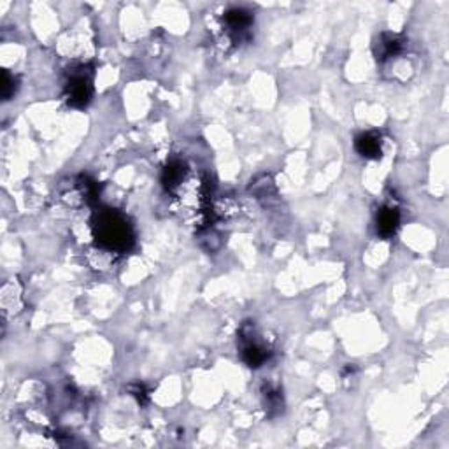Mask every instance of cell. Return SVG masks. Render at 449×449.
<instances>
[{"label": "cell", "instance_id": "6da1fadb", "mask_svg": "<svg viewBox=\"0 0 449 449\" xmlns=\"http://www.w3.org/2000/svg\"><path fill=\"white\" fill-rule=\"evenodd\" d=\"M95 243L104 250L125 253L133 244V230L125 215L116 209H98L91 221Z\"/></svg>", "mask_w": 449, "mask_h": 449}, {"label": "cell", "instance_id": "7a4b0ae2", "mask_svg": "<svg viewBox=\"0 0 449 449\" xmlns=\"http://www.w3.org/2000/svg\"><path fill=\"white\" fill-rule=\"evenodd\" d=\"M94 95V72L90 67H79L69 74L65 83V98L72 107H86Z\"/></svg>", "mask_w": 449, "mask_h": 449}, {"label": "cell", "instance_id": "3957f363", "mask_svg": "<svg viewBox=\"0 0 449 449\" xmlns=\"http://www.w3.org/2000/svg\"><path fill=\"white\" fill-rule=\"evenodd\" d=\"M241 340H243V351L241 353H243V360L246 362L248 367H251V369L262 367L267 360H269L270 353L263 348L262 344H258L256 340L253 339V336H251V333L250 336H246V332H243Z\"/></svg>", "mask_w": 449, "mask_h": 449}, {"label": "cell", "instance_id": "277c9868", "mask_svg": "<svg viewBox=\"0 0 449 449\" xmlns=\"http://www.w3.org/2000/svg\"><path fill=\"white\" fill-rule=\"evenodd\" d=\"M400 227V212L395 207H383L375 216V228L377 234L384 239H390L397 234Z\"/></svg>", "mask_w": 449, "mask_h": 449}, {"label": "cell", "instance_id": "5b68a950", "mask_svg": "<svg viewBox=\"0 0 449 449\" xmlns=\"http://www.w3.org/2000/svg\"><path fill=\"white\" fill-rule=\"evenodd\" d=\"M381 144H383V142H381V137L372 132L360 133L355 141L356 151L364 158H369V160H377V158H381V155H383V146Z\"/></svg>", "mask_w": 449, "mask_h": 449}, {"label": "cell", "instance_id": "8992f818", "mask_svg": "<svg viewBox=\"0 0 449 449\" xmlns=\"http://www.w3.org/2000/svg\"><path fill=\"white\" fill-rule=\"evenodd\" d=\"M406 41L397 34H383L379 37V43H375V55L377 60H386L391 56H397L402 53Z\"/></svg>", "mask_w": 449, "mask_h": 449}, {"label": "cell", "instance_id": "52a82bcc", "mask_svg": "<svg viewBox=\"0 0 449 449\" xmlns=\"http://www.w3.org/2000/svg\"><path fill=\"white\" fill-rule=\"evenodd\" d=\"M225 21H227L228 28H230L232 32L241 34V32L248 30V28L251 27V23H253V16H251L246 9L235 8V9H230V11H227V14H225Z\"/></svg>", "mask_w": 449, "mask_h": 449}, {"label": "cell", "instance_id": "ba28073f", "mask_svg": "<svg viewBox=\"0 0 449 449\" xmlns=\"http://www.w3.org/2000/svg\"><path fill=\"white\" fill-rule=\"evenodd\" d=\"M184 168L186 167H184V164H181L179 160L171 162V164L164 168V174H162V183H164V186L167 188L168 192L176 190V188L183 183Z\"/></svg>", "mask_w": 449, "mask_h": 449}, {"label": "cell", "instance_id": "9c48e42d", "mask_svg": "<svg viewBox=\"0 0 449 449\" xmlns=\"http://www.w3.org/2000/svg\"><path fill=\"white\" fill-rule=\"evenodd\" d=\"M14 91H16L14 78H12L8 71H4L2 72V97H4L6 100H9Z\"/></svg>", "mask_w": 449, "mask_h": 449}, {"label": "cell", "instance_id": "30bf717a", "mask_svg": "<svg viewBox=\"0 0 449 449\" xmlns=\"http://www.w3.org/2000/svg\"><path fill=\"white\" fill-rule=\"evenodd\" d=\"M265 400H267V409H281L283 407V399L279 395L278 390H272V388H267L265 391Z\"/></svg>", "mask_w": 449, "mask_h": 449}, {"label": "cell", "instance_id": "8fae6325", "mask_svg": "<svg viewBox=\"0 0 449 449\" xmlns=\"http://www.w3.org/2000/svg\"><path fill=\"white\" fill-rule=\"evenodd\" d=\"M130 391H132V395H135L139 402L146 404V388L142 384H133V386H130Z\"/></svg>", "mask_w": 449, "mask_h": 449}]
</instances>
